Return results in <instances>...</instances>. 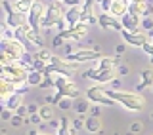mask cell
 Here are the masks:
<instances>
[{"label":"cell","instance_id":"1","mask_svg":"<svg viewBox=\"0 0 153 135\" xmlns=\"http://www.w3.org/2000/svg\"><path fill=\"white\" fill-rule=\"evenodd\" d=\"M29 65L25 61H16V63L12 65H2V69H0V76H2V80H8L12 82V84H16V88L19 84H25L27 78H29Z\"/></svg>","mask_w":153,"mask_h":135},{"label":"cell","instance_id":"2","mask_svg":"<svg viewBox=\"0 0 153 135\" xmlns=\"http://www.w3.org/2000/svg\"><path fill=\"white\" fill-rule=\"evenodd\" d=\"M109 95H111L117 103L124 105V107L130 109V110H142L143 105H146V101H143L142 95L130 93V91H117V90H113V91H109Z\"/></svg>","mask_w":153,"mask_h":135},{"label":"cell","instance_id":"3","mask_svg":"<svg viewBox=\"0 0 153 135\" xmlns=\"http://www.w3.org/2000/svg\"><path fill=\"white\" fill-rule=\"evenodd\" d=\"M63 6H65V4L61 2V0H57V2L50 4V6L46 8V13H44V17H42L40 27L50 29V27L57 25L59 21H63V19H65V8H63Z\"/></svg>","mask_w":153,"mask_h":135},{"label":"cell","instance_id":"4","mask_svg":"<svg viewBox=\"0 0 153 135\" xmlns=\"http://www.w3.org/2000/svg\"><path fill=\"white\" fill-rule=\"evenodd\" d=\"M56 90L61 97H69V99L79 97V88H76L67 76H61V74L56 76Z\"/></svg>","mask_w":153,"mask_h":135},{"label":"cell","instance_id":"5","mask_svg":"<svg viewBox=\"0 0 153 135\" xmlns=\"http://www.w3.org/2000/svg\"><path fill=\"white\" fill-rule=\"evenodd\" d=\"M86 97L92 99L94 103H100V105H107V107H113L117 101H115L111 95H109V91H105L102 86H94V88H88L86 90Z\"/></svg>","mask_w":153,"mask_h":135},{"label":"cell","instance_id":"6","mask_svg":"<svg viewBox=\"0 0 153 135\" xmlns=\"http://www.w3.org/2000/svg\"><path fill=\"white\" fill-rule=\"evenodd\" d=\"M2 4H4V8H6V13H8V27H12V29H17V27H21V25H25V23H29V19H25V13H21V12H17L16 8H12V4L8 2V0H2Z\"/></svg>","mask_w":153,"mask_h":135},{"label":"cell","instance_id":"7","mask_svg":"<svg viewBox=\"0 0 153 135\" xmlns=\"http://www.w3.org/2000/svg\"><path fill=\"white\" fill-rule=\"evenodd\" d=\"M2 51L13 55L16 59H21V57L25 55L27 50H25V46H23L17 38H4V40H2Z\"/></svg>","mask_w":153,"mask_h":135},{"label":"cell","instance_id":"8","mask_svg":"<svg viewBox=\"0 0 153 135\" xmlns=\"http://www.w3.org/2000/svg\"><path fill=\"white\" fill-rule=\"evenodd\" d=\"M44 4L40 2V0H35V4H33L31 12H29V25L33 27V31H40V23H42V17H44Z\"/></svg>","mask_w":153,"mask_h":135},{"label":"cell","instance_id":"9","mask_svg":"<svg viewBox=\"0 0 153 135\" xmlns=\"http://www.w3.org/2000/svg\"><path fill=\"white\" fill-rule=\"evenodd\" d=\"M59 34L63 36V40H80V38H84L88 34V25L86 23H79L75 27H69L67 31H61Z\"/></svg>","mask_w":153,"mask_h":135},{"label":"cell","instance_id":"10","mask_svg":"<svg viewBox=\"0 0 153 135\" xmlns=\"http://www.w3.org/2000/svg\"><path fill=\"white\" fill-rule=\"evenodd\" d=\"M94 59H100V54L92 50H80L75 51V54H67L65 57V61H71V63H86V61H94Z\"/></svg>","mask_w":153,"mask_h":135},{"label":"cell","instance_id":"11","mask_svg":"<svg viewBox=\"0 0 153 135\" xmlns=\"http://www.w3.org/2000/svg\"><path fill=\"white\" fill-rule=\"evenodd\" d=\"M98 25L102 29H115V31H123V21H119L115 15H107V13H102L98 17Z\"/></svg>","mask_w":153,"mask_h":135},{"label":"cell","instance_id":"12","mask_svg":"<svg viewBox=\"0 0 153 135\" xmlns=\"http://www.w3.org/2000/svg\"><path fill=\"white\" fill-rule=\"evenodd\" d=\"M65 21L69 23V27H75V25H79V23H82V8L71 6L65 12Z\"/></svg>","mask_w":153,"mask_h":135},{"label":"cell","instance_id":"13","mask_svg":"<svg viewBox=\"0 0 153 135\" xmlns=\"http://www.w3.org/2000/svg\"><path fill=\"white\" fill-rule=\"evenodd\" d=\"M123 38L128 42V44H132V46H143V42H146V34L143 32H132V31H126V29H123Z\"/></svg>","mask_w":153,"mask_h":135},{"label":"cell","instance_id":"14","mask_svg":"<svg viewBox=\"0 0 153 135\" xmlns=\"http://www.w3.org/2000/svg\"><path fill=\"white\" fill-rule=\"evenodd\" d=\"M121 21H123V27L126 29V31L138 32V27H140V17L132 15V13L128 12V13H124V15L121 17Z\"/></svg>","mask_w":153,"mask_h":135},{"label":"cell","instance_id":"15","mask_svg":"<svg viewBox=\"0 0 153 135\" xmlns=\"http://www.w3.org/2000/svg\"><path fill=\"white\" fill-rule=\"evenodd\" d=\"M128 0H113V4H111V15L115 17H123L124 13H128Z\"/></svg>","mask_w":153,"mask_h":135},{"label":"cell","instance_id":"16","mask_svg":"<svg viewBox=\"0 0 153 135\" xmlns=\"http://www.w3.org/2000/svg\"><path fill=\"white\" fill-rule=\"evenodd\" d=\"M21 103H23V95L16 91V93H12V95L6 99V109H10V110H17L19 107H21Z\"/></svg>","mask_w":153,"mask_h":135},{"label":"cell","instance_id":"17","mask_svg":"<svg viewBox=\"0 0 153 135\" xmlns=\"http://www.w3.org/2000/svg\"><path fill=\"white\" fill-rule=\"evenodd\" d=\"M84 126H86V129H88L90 133H100V131H102V122H100V116H90V118H86Z\"/></svg>","mask_w":153,"mask_h":135},{"label":"cell","instance_id":"18","mask_svg":"<svg viewBox=\"0 0 153 135\" xmlns=\"http://www.w3.org/2000/svg\"><path fill=\"white\" fill-rule=\"evenodd\" d=\"M12 93H16V84H12V82H8V80H2L0 82V97L8 99Z\"/></svg>","mask_w":153,"mask_h":135},{"label":"cell","instance_id":"19","mask_svg":"<svg viewBox=\"0 0 153 135\" xmlns=\"http://www.w3.org/2000/svg\"><path fill=\"white\" fill-rule=\"evenodd\" d=\"M42 80H44V72H40V70H31V72H29V78H27V84H29V86H40Z\"/></svg>","mask_w":153,"mask_h":135},{"label":"cell","instance_id":"20","mask_svg":"<svg viewBox=\"0 0 153 135\" xmlns=\"http://www.w3.org/2000/svg\"><path fill=\"white\" fill-rule=\"evenodd\" d=\"M113 78H115V69L113 70H102V69H98V72H96V76H94L96 82H111Z\"/></svg>","mask_w":153,"mask_h":135},{"label":"cell","instance_id":"21","mask_svg":"<svg viewBox=\"0 0 153 135\" xmlns=\"http://www.w3.org/2000/svg\"><path fill=\"white\" fill-rule=\"evenodd\" d=\"M147 86H153V70L151 69H146L142 72V84H138V91L147 88Z\"/></svg>","mask_w":153,"mask_h":135},{"label":"cell","instance_id":"22","mask_svg":"<svg viewBox=\"0 0 153 135\" xmlns=\"http://www.w3.org/2000/svg\"><path fill=\"white\" fill-rule=\"evenodd\" d=\"M57 135H75V129L71 128V120L69 118H61V124H59V129H57Z\"/></svg>","mask_w":153,"mask_h":135},{"label":"cell","instance_id":"23","mask_svg":"<svg viewBox=\"0 0 153 135\" xmlns=\"http://www.w3.org/2000/svg\"><path fill=\"white\" fill-rule=\"evenodd\" d=\"M117 61L119 59H113V57H102V59H100V67H98V69H102V70H113L115 65H117Z\"/></svg>","mask_w":153,"mask_h":135},{"label":"cell","instance_id":"24","mask_svg":"<svg viewBox=\"0 0 153 135\" xmlns=\"http://www.w3.org/2000/svg\"><path fill=\"white\" fill-rule=\"evenodd\" d=\"M33 4H35V0H17L16 2V10L21 13H29L33 8Z\"/></svg>","mask_w":153,"mask_h":135},{"label":"cell","instance_id":"25","mask_svg":"<svg viewBox=\"0 0 153 135\" xmlns=\"http://www.w3.org/2000/svg\"><path fill=\"white\" fill-rule=\"evenodd\" d=\"M75 110H76V114L88 112V110H90V101H88V99H79V101L75 103Z\"/></svg>","mask_w":153,"mask_h":135},{"label":"cell","instance_id":"26","mask_svg":"<svg viewBox=\"0 0 153 135\" xmlns=\"http://www.w3.org/2000/svg\"><path fill=\"white\" fill-rule=\"evenodd\" d=\"M29 40H31L35 46H38V48L44 46V40H42L40 32H38V31H33V29H31V32H29Z\"/></svg>","mask_w":153,"mask_h":135},{"label":"cell","instance_id":"27","mask_svg":"<svg viewBox=\"0 0 153 135\" xmlns=\"http://www.w3.org/2000/svg\"><path fill=\"white\" fill-rule=\"evenodd\" d=\"M54 86H56L54 74H44V80H42V84L38 86V88H54Z\"/></svg>","mask_w":153,"mask_h":135},{"label":"cell","instance_id":"28","mask_svg":"<svg viewBox=\"0 0 153 135\" xmlns=\"http://www.w3.org/2000/svg\"><path fill=\"white\" fill-rule=\"evenodd\" d=\"M16 61H19V59H16L13 55L6 54V51H2V55H0V63L2 65H12V63H16Z\"/></svg>","mask_w":153,"mask_h":135},{"label":"cell","instance_id":"29","mask_svg":"<svg viewBox=\"0 0 153 135\" xmlns=\"http://www.w3.org/2000/svg\"><path fill=\"white\" fill-rule=\"evenodd\" d=\"M35 59H40V61H46V63H50V61H52V54H50L48 50H40Z\"/></svg>","mask_w":153,"mask_h":135},{"label":"cell","instance_id":"30","mask_svg":"<svg viewBox=\"0 0 153 135\" xmlns=\"http://www.w3.org/2000/svg\"><path fill=\"white\" fill-rule=\"evenodd\" d=\"M38 114L42 116V120H50L52 118V114H54V110H52V107H40V110H38Z\"/></svg>","mask_w":153,"mask_h":135},{"label":"cell","instance_id":"31","mask_svg":"<svg viewBox=\"0 0 153 135\" xmlns=\"http://www.w3.org/2000/svg\"><path fill=\"white\" fill-rule=\"evenodd\" d=\"M142 27L147 29V31H153V19H151L149 15H146V19L142 21Z\"/></svg>","mask_w":153,"mask_h":135},{"label":"cell","instance_id":"32","mask_svg":"<svg viewBox=\"0 0 153 135\" xmlns=\"http://www.w3.org/2000/svg\"><path fill=\"white\" fill-rule=\"evenodd\" d=\"M16 114H17V116H21V118H25L27 114H29V107H23V105H21V107L16 110Z\"/></svg>","mask_w":153,"mask_h":135},{"label":"cell","instance_id":"33","mask_svg":"<svg viewBox=\"0 0 153 135\" xmlns=\"http://www.w3.org/2000/svg\"><path fill=\"white\" fill-rule=\"evenodd\" d=\"M111 4H113V0H103V2H102V8L105 10V13L111 12Z\"/></svg>","mask_w":153,"mask_h":135},{"label":"cell","instance_id":"34","mask_svg":"<svg viewBox=\"0 0 153 135\" xmlns=\"http://www.w3.org/2000/svg\"><path fill=\"white\" fill-rule=\"evenodd\" d=\"M59 107H61V109H69V107H71V101H69V99H61V101H59Z\"/></svg>","mask_w":153,"mask_h":135},{"label":"cell","instance_id":"35","mask_svg":"<svg viewBox=\"0 0 153 135\" xmlns=\"http://www.w3.org/2000/svg\"><path fill=\"white\" fill-rule=\"evenodd\" d=\"M80 2H82V0H65L63 4H65V6H79Z\"/></svg>","mask_w":153,"mask_h":135},{"label":"cell","instance_id":"36","mask_svg":"<svg viewBox=\"0 0 153 135\" xmlns=\"http://www.w3.org/2000/svg\"><path fill=\"white\" fill-rule=\"evenodd\" d=\"M61 42H63V36H61V34H57V36L54 38V42H52V44H54V46L57 48V46H61Z\"/></svg>","mask_w":153,"mask_h":135},{"label":"cell","instance_id":"37","mask_svg":"<svg viewBox=\"0 0 153 135\" xmlns=\"http://www.w3.org/2000/svg\"><path fill=\"white\" fill-rule=\"evenodd\" d=\"M10 118H12V114H10V109H6V110L2 112V120H10Z\"/></svg>","mask_w":153,"mask_h":135},{"label":"cell","instance_id":"38","mask_svg":"<svg viewBox=\"0 0 153 135\" xmlns=\"http://www.w3.org/2000/svg\"><path fill=\"white\" fill-rule=\"evenodd\" d=\"M119 74H128V67L121 65V67H119Z\"/></svg>","mask_w":153,"mask_h":135},{"label":"cell","instance_id":"39","mask_svg":"<svg viewBox=\"0 0 153 135\" xmlns=\"http://www.w3.org/2000/svg\"><path fill=\"white\" fill-rule=\"evenodd\" d=\"M40 120H42V116H40V114H35V116H31V122H35V124H38Z\"/></svg>","mask_w":153,"mask_h":135},{"label":"cell","instance_id":"40","mask_svg":"<svg viewBox=\"0 0 153 135\" xmlns=\"http://www.w3.org/2000/svg\"><path fill=\"white\" fill-rule=\"evenodd\" d=\"M40 107H36V105H29V112H38Z\"/></svg>","mask_w":153,"mask_h":135},{"label":"cell","instance_id":"41","mask_svg":"<svg viewBox=\"0 0 153 135\" xmlns=\"http://www.w3.org/2000/svg\"><path fill=\"white\" fill-rule=\"evenodd\" d=\"M132 131H142V124H132Z\"/></svg>","mask_w":153,"mask_h":135},{"label":"cell","instance_id":"42","mask_svg":"<svg viewBox=\"0 0 153 135\" xmlns=\"http://www.w3.org/2000/svg\"><path fill=\"white\" fill-rule=\"evenodd\" d=\"M12 124H13V126H19V124H21V116H16V118H12Z\"/></svg>","mask_w":153,"mask_h":135},{"label":"cell","instance_id":"43","mask_svg":"<svg viewBox=\"0 0 153 135\" xmlns=\"http://www.w3.org/2000/svg\"><path fill=\"white\" fill-rule=\"evenodd\" d=\"M111 84H113V88H115V90H117V88H119V86H121V82H119L117 78H113V80H111Z\"/></svg>","mask_w":153,"mask_h":135},{"label":"cell","instance_id":"44","mask_svg":"<svg viewBox=\"0 0 153 135\" xmlns=\"http://www.w3.org/2000/svg\"><path fill=\"white\" fill-rule=\"evenodd\" d=\"M79 128H80V120H75V122H73V129L76 131V129H79Z\"/></svg>","mask_w":153,"mask_h":135},{"label":"cell","instance_id":"45","mask_svg":"<svg viewBox=\"0 0 153 135\" xmlns=\"http://www.w3.org/2000/svg\"><path fill=\"white\" fill-rule=\"evenodd\" d=\"M4 34H6V38H12V31H10V29H4Z\"/></svg>","mask_w":153,"mask_h":135},{"label":"cell","instance_id":"46","mask_svg":"<svg viewBox=\"0 0 153 135\" xmlns=\"http://www.w3.org/2000/svg\"><path fill=\"white\" fill-rule=\"evenodd\" d=\"M98 114H100V109L94 107V109H92V116H98Z\"/></svg>","mask_w":153,"mask_h":135},{"label":"cell","instance_id":"47","mask_svg":"<svg viewBox=\"0 0 153 135\" xmlns=\"http://www.w3.org/2000/svg\"><path fill=\"white\" fill-rule=\"evenodd\" d=\"M117 54H124V46H117Z\"/></svg>","mask_w":153,"mask_h":135},{"label":"cell","instance_id":"48","mask_svg":"<svg viewBox=\"0 0 153 135\" xmlns=\"http://www.w3.org/2000/svg\"><path fill=\"white\" fill-rule=\"evenodd\" d=\"M29 135H42V133H36V131H29Z\"/></svg>","mask_w":153,"mask_h":135},{"label":"cell","instance_id":"49","mask_svg":"<svg viewBox=\"0 0 153 135\" xmlns=\"http://www.w3.org/2000/svg\"><path fill=\"white\" fill-rule=\"evenodd\" d=\"M96 2H100V4H102V2H103V0H96Z\"/></svg>","mask_w":153,"mask_h":135},{"label":"cell","instance_id":"50","mask_svg":"<svg viewBox=\"0 0 153 135\" xmlns=\"http://www.w3.org/2000/svg\"><path fill=\"white\" fill-rule=\"evenodd\" d=\"M61 2H65V0H61Z\"/></svg>","mask_w":153,"mask_h":135},{"label":"cell","instance_id":"51","mask_svg":"<svg viewBox=\"0 0 153 135\" xmlns=\"http://www.w3.org/2000/svg\"><path fill=\"white\" fill-rule=\"evenodd\" d=\"M151 118H153V114H151Z\"/></svg>","mask_w":153,"mask_h":135}]
</instances>
